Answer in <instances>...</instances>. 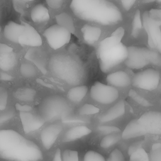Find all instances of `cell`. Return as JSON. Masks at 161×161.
I'll return each mask as SVG.
<instances>
[{
	"instance_id": "6da1fadb",
	"label": "cell",
	"mask_w": 161,
	"mask_h": 161,
	"mask_svg": "<svg viewBox=\"0 0 161 161\" xmlns=\"http://www.w3.org/2000/svg\"><path fill=\"white\" fill-rule=\"evenodd\" d=\"M70 8L79 18L104 26L113 25L123 20L119 8L104 0H74Z\"/></svg>"
},
{
	"instance_id": "7a4b0ae2",
	"label": "cell",
	"mask_w": 161,
	"mask_h": 161,
	"mask_svg": "<svg viewBox=\"0 0 161 161\" xmlns=\"http://www.w3.org/2000/svg\"><path fill=\"white\" fill-rule=\"evenodd\" d=\"M0 156L11 161H40L43 154L32 141L13 130L0 131Z\"/></svg>"
},
{
	"instance_id": "3957f363",
	"label": "cell",
	"mask_w": 161,
	"mask_h": 161,
	"mask_svg": "<svg viewBox=\"0 0 161 161\" xmlns=\"http://www.w3.org/2000/svg\"><path fill=\"white\" fill-rule=\"evenodd\" d=\"M48 65L53 74L70 85H79L84 81V68L72 55L65 53L54 54L51 57Z\"/></svg>"
},
{
	"instance_id": "277c9868",
	"label": "cell",
	"mask_w": 161,
	"mask_h": 161,
	"mask_svg": "<svg viewBox=\"0 0 161 161\" xmlns=\"http://www.w3.org/2000/svg\"><path fill=\"white\" fill-rule=\"evenodd\" d=\"M40 117L45 121L68 119L72 108L63 97L58 95L48 96L45 97L39 105Z\"/></svg>"
},
{
	"instance_id": "5b68a950",
	"label": "cell",
	"mask_w": 161,
	"mask_h": 161,
	"mask_svg": "<svg viewBox=\"0 0 161 161\" xmlns=\"http://www.w3.org/2000/svg\"><path fill=\"white\" fill-rule=\"evenodd\" d=\"M128 55L125 65L132 69H140L148 64L161 66V53L158 51L145 47L130 46L128 47Z\"/></svg>"
},
{
	"instance_id": "8992f818",
	"label": "cell",
	"mask_w": 161,
	"mask_h": 161,
	"mask_svg": "<svg viewBox=\"0 0 161 161\" xmlns=\"http://www.w3.org/2000/svg\"><path fill=\"white\" fill-rule=\"evenodd\" d=\"M128 55V47L122 43L110 50L97 53L101 71L108 72L121 62H125Z\"/></svg>"
},
{
	"instance_id": "52a82bcc",
	"label": "cell",
	"mask_w": 161,
	"mask_h": 161,
	"mask_svg": "<svg viewBox=\"0 0 161 161\" xmlns=\"http://www.w3.org/2000/svg\"><path fill=\"white\" fill-rule=\"evenodd\" d=\"M49 46L54 50L58 49L69 42L71 33L65 28L58 25H53L43 32Z\"/></svg>"
},
{
	"instance_id": "ba28073f",
	"label": "cell",
	"mask_w": 161,
	"mask_h": 161,
	"mask_svg": "<svg viewBox=\"0 0 161 161\" xmlns=\"http://www.w3.org/2000/svg\"><path fill=\"white\" fill-rule=\"evenodd\" d=\"M90 94L92 99L103 104L113 103L119 96V92L114 87L99 82H96L92 86Z\"/></svg>"
},
{
	"instance_id": "9c48e42d",
	"label": "cell",
	"mask_w": 161,
	"mask_h": 161,
	"mask_svg": "<svg viewBox=\"0 0 161 161\" xmlns=\"http://www.w3.org/2000/svg\"><path fill=\"white\" fill-rule=\"evenodd\" d=\"M160 73L153 69H148L136 73L132 80L133 85L140 89L152 91L159 84Z\"/></svg>"
},
{
	"instance_id": "30bf717a",
	"label": "cell",
	"mask_w": 161,
	"mask_h": 161,
	"mask_svg": "<svg viewBox=\"0 0 161 161\" xmlns=\"http://www.w3.org/2000/svg\"><path fill=\"white\" fill-rule=\"evenodd\" d=\"M147 134L161 135V112L150 111L143 113L138 119Z\"/></svg>"
},
{
	"instance_id": "8fae6325",
	"label": "cell",
	"mask_w": 161,
	"mask_h": 161,
	"mask_svg": "<svg viewBox=\"0 0 161 161\" xmlns=\"http://www.w3.org/2000/svg\"><path fill=\"white\" fill-rule=\"evenodd\" d=\"M143 26L147 34L148 44L151 49L157 48L161 39V30L160 26L155 23L148 16V11L142 15Z\"/></svg>"
},
{
	"instance_id": "7c38bea8",
	"label": "cell",
	"mask_w": 161,
	"mask_h": 161,
	"mask_svg": "<svg viewBox=\"0 0 161 161\" xmlns=\"http://www.w3.org/2000/svg\"><path fill=\"white\" fill-rule=\"evenodd\" d=\"M25 29L18 40V43L22 46L39 47L42 45V40L37 31L29 24L23 22Z\"/></svg>"
},
{
	"instance_id": "4fadbf2b",
	"label": "cell",
	"mask_w": 161,
	"mask_h": 161,
	"mask_svg": "<svg viewBox=\"0 0 161 161\" xmlns=\"http://www.w3.org/2000/svg\"><path fill=\"white\" fill-rule=\"evenodd\" d=\"M19 118L25 133L33 132L42 127L45 120L30 112H19Z\"/></svg>"
},
{
	"instance_id": "5bb4252c",
	"label": "cell",
	"mask_w": 161,
	"mask_h": 161,
	"mask_svg": "<svg viewBox=\"0 0 161 161\" xmlns=\"http://www.w3.org/2000/svg\"><path fill=\"white\" fill-rule=\"evenodd\" d=\"M62 130L60 125L54 123L47 126L42 131L40 137L45 148L48 150L53 146Z\"/></svg>"
},
{
	"instance_id": "9a60e30c",
	"label": "cell",
	"mask_w": 161,
	"mask_h": 161,
	"mask_svg": "<svg viewBox=\"0 0 161 161\" xmlns=\"http://www.w3.org/2000/svg\"><path fill=\"white\" fill-rule=\"evenodd\" d=\"M124 34L125 30L123 28L119 27L117 28L110 36L104 38L99 43L97 48V53L107 51L118 45L119 43H121V41L124 36Z\"/></svg>"
},
{
	"instance_id": "2e32d148",
	"label": "cell",
	"mask_w": 161,
	"mask_h": 161,
	"mask_svg": "<svg viewBox=\"0 0 161 161\" xmlns=\"http://www.w3.org/2000/svg\"><path fill=\"white\" fill-rule=\"evenodd\" d=\"M125 113V104L123 100H121L104 113L99 118L101 123L112 121L121 116Z\"/></svg>"
},
{
	"instance_id": "e0dca14e",
	"label": "cell",
	"mask_w": 161,
	"mask_h": 161,
	"mask_svg": "<svg viewBox=\"0 0 161 161\" xmlns=\"http://www.w3.org/2000/svg\"><path fill=\"white\" fill-rule=\"evenodd\" d=\"M25 57L33 62L43 74L47 72V57L43 52L36 49H30L26 53Z\"/></svg>"
},
{
	"instance_id": "ac0fdd59",
	"label": "cell",
	"mask_w": 161,
	"mask_h": 161,
	"mask_svg": "<svg viewBox=\"0 0 161 161\" xmlns=\"http://www.w3.org/2000/svg\"><path fill=\"white\" fill-rule=\"evenodd\" d=\"M25 29V26L23 24L19 25L13 21H9L4 28V37L11 42L18 43L19 38Z\"/></svg>"
},
{
	"instance_id": "d6986e66",
	"label": "cell",
	"mask_w": 161,
	"mask_h": 161,
	"mask_svg": "<svg viewBox=\"0 0 161 161\" xmlns=\"http://www.w3.org/2000/svg\"><path fill=\"white\" fill-rule=\"evenodd\" d=\"M147 135L138 119H133L124 129L121 136L125 140L134 138Z\"/></svg>"
},
{
	"instance_id": "ffe728a7",
	"label": "cell",
	"mask_w": 161,
	"mask_h": 161,
	"mask_svg": "<svg viewBox=\"0 0 161 161\" xmlns=\"http://www.w3.org/2000/svg\"><path fill=\"white\" fill-rule=\"evenodd\" d=\"M106 80L109 85L114 87H126L131 84V79L124 71H116L109 74L106 77Z\"/></svg>"
},
{
	"instance_id": "44dd1931",
	"label": "cell",
	"mask_w": 161,
	"mask_h": 161,
	"mask_svg": "<svg viewBox=\"0 0 161 161\" xmlns=\"http://www.w3.org/2000/svg\"><path fill=\"white\" fill-rule=\"evenodd\" d=\"M91 130L86 126H76L70 128L65 133L63 141L65 142H73L80 139L91 133Z\"/></svg>"
},
{
	"instance_id": "7402d4cb",
	"label": "cell",
	"mask_w": 161,
	"mask_h": 161,
	"mask_svg": "<svg viewBox=\"0 0 161 161\" xmlns=\"http://www.w3.org/2000/svg\"><path fill=\"white\" fill-rule=\"evenodd\" d=\"M81 31L84 42L89 45L97 42L101 34V30L99 28L89 25H84L81 28Z\"/></svg>"
},
{
	"instance_id": "603a6c76",
	"label": "cell",
	"mask_w": 161,
	"mask_h": 161,
	"mask_svg": "<svg viewBox=\"0 0 161 161\" xmlns=\"http://www.w3.org/2000/svg\"><path fill=\"white\" fill-rule=\"evenodd\" d=\"M30 16L33 21L35 23L47 21L50 19L48 9L42 4H38L33 8Z\"/></svg>"
},
{
	"instance_id": "cb8c5ba5",
	"label": "cell",
	"mask_w": 161,
	"mask_h": 161,
	"mask_svg": "<svg viewBox=\"0 0 161 161\" xmlns=\"http://www.w3.org/2000/svg\"><path fill=\"white\" fill-rule=\"evenodd\" d=\"M88 88L86 86H78L71 88L67 92V97L74 103H79L86 95Z\"/></svg>"
},
{
	"instance_id": "d4e9b609",
	"label": "cell",
	"mask_w": 161,
	"mask_h": 161,
	"mask_svg": "<svg viewBox=\"0 0 161 161\" xmlns=\"http://www.w3.org/2000/svg\"><path fill=\"white\" fill-rule=\"evenodd\" d=\"M16 63V57L14 52L0 54V68L2 70H11Z\"/></svg>"
},
{
	"instance_id": "484cf974",
	"label": "cell",
	"mask_w": 161,
	"mask_h": 161,
	"mask_svg": "<svg viewBox=\"0 0 161 161\" xmlns=\"http://www.w3.org/2000/svg\"><path fill=\"white\" fill-rule=\"evenodd\" d=\"M57 25L67 28L71 33H75V26L72 17L66 13H60L55 16Z\"/></svg>"
},
{
	"instance_id": "4316f807",
	"label": "cell",
	"mask_w": 161,
	"mask_h": 161,
	"mask_svg": "<svg viewBox=\"0 0 161 161\" xmlns=\"http://www.w3.org/2000/svg\"><path fill=\"white\" fill-rule=\"evenodd\" d=\"M36 96V91L32 88L22 87L18 89L14 92V96L22 101H32Z\"/></svg>"
},
{
	"instance_id": "83f0119b",
	"label": "cell",
	"mask_w": 161,
	"mask_h": 161,
	"mask_svg": "<svg viewBox=\"0 0 161 161\" xmlns=\"http://www.w3.org/2000/svg\"><path fill=\"white\" fill-rule=\"evenodd\" d=\"M143 26V21L141 18V13L139 9L135 12L133 21H132V30H131V35L136 38L140 35L141 30Z\"/></svg>"
},
{
	"instance_id": "f1b7e54d",
	"label": "cell",
	"mask_w": 161,
	"mask_h": 161,
	"mask_svg": "<svg viewBox=\"0 0 161 161\" xmlns=\"http://www.w3.org/2000/svg\"><path fill=\"white\" fill-rule=\"evenodd\" d=\"M122 138L119 133H114L105 136L100 142V146L105 149L109 148L116 144Z\"/></svg>"
},
{
	"instance_id": "f546056e",
	"label": "cell",
	"mask_w": 161,
	"mask_h": 161,
	"mask_svg": "<svg viewBox=\"0 0 161 161\" xmlns=\"http://www.w3.org/2000/svg\"><path fill=\"white\" fill-rule=\"evenodd\" d=\"M21 74L26 78L34 77L36 74L35 67L29 63H23L19 68Z\"/></svg>"
},
{
	"instance_id": "4dcf8cb0",
	"label": "cell",
	"mask_w": 161,
	"mask_h": 161,
	"mask_svg": "<svg viewBox=\"0 0 161 161\" xmlns=\"http://www.w3.org/2000/svg\"><path fill=\"white\" fill-rule=\"evenodd\" d=\"M129 161H150L149 155L142 147L130 155Z\"/></svg>"
},
{
	"instance_id": "1f68e13d",
	"label": "cell",
	"mask_w": 161,
	"mask_h": 161,
	"mask_svg": "<svg viewBox=\"0 0 161 161\" xmlns=\"http://www.w3.org/2000/svg\"><path fill=\"white\" fill-rule=\"evenodd\" d=\"M150 161H161V143H155L150 152Z\"/></svg>"
},
{
	"instance_id": "d6a6232c",
	"label": "cell",
	"mask_w": 161,
	"mask_h": 161,
	"mask_svg": "<svg viewBox=\"0 0 161 161\" xmlns=\"http://www.w3.org/2000/svg\"><path fill=\"white\" fill-rule=\"evenodd\" d=\"M99 112V109L92 104H85L79 109V114L80 115H91L96 114Z\"/></svg>"
},
{
	"instance_id": "836d02e7",
	"label": "cell",
	"mask_w": 161,
	"mask_h": 161,
	"mask_svg": "<svg viewBox=\"0 0 161 161\" xmlns=\"http://www.w3.org/2000/svg\"><path fill=\"white\" fill-rule=\"evenodd\" d=\"M129 96L130 97H131L135 102L138 103L142 106L147 107L150 106V103L148 101H147L145 98L140 96L139 94H138L136 91H135L133 89H131L129 91Z\"/></svg>"
},
{
	"instance_id": "e575fe53",
	"label": "cell",
	"mask_w": 161,
	"mask_h": 161,
	"mask_svg": "<svg viewBox=\"0 0 161 161\" xmlns=\"http://www.w3.org/2000/svg\"><path fill=\"white\" fill-rule=\"evenodd\" d=\"M97 131L103 134L108 135L114 133H118L120 131L119 128L114 126H108V125H101L97 127Z\"/></svg>"
},
{
	"instance_id": "d590c367",
	"label": "cell",
	"mask_w": 161,
	"mask_h": 161,
	"mask_svg": "<svg viewBox=\"0 0 161 161\" xmlns=\"http://www.w3.org/2000/svg\"><path fill=\"white\" fill-rule=\"evenodd\" d=\"M84 161H106L104 157L100 153L93 151H88L84 155Z\"/></svg>"
},
{
	"instance_id": "8d00e7d4",
	"label": "cell",
	"mask_w": 161,
	"mask_h": 161,
	"mask_svg": "<svg viewBox=\"0 0 161 161\" xmlns=\"http://www.w3.org/2000/svg\"><path fill=\"white\" fill-rule=\"evenodd\" d=\"M63 161H79L77 151L65 150L62 155Z\"/></svg>"
},
{
	"instance_id": "74e56055",
	"label": "cell",
	"mask_w": 161,
	"mask_h": 161,
	"mask_svg": "<svg viewBox=\"0 0 161 161\" xmlns=\"http://www.w3.org/2000/svg\"><path fill=\"white\" fill-rule=\"evenodd\" d=\"M149 17L158 26H161V9H152L148 11Z\"/></svg>"
},
{
	"instance_id": "f35d334b",
	"label": "cell",
	"mask_w": 161,
	"mask_h": 161,
	"mask_svg": "<svg viewBox=\"0 0 161 161\" xmlns=\"http://www.w3.org/2000/svg\"><path fill=\"white\" fill-rule=\"evenodd\" d=\"M107 161H125L124 156L122 153V152L116 148L113 150L111 153L109 154Z\"/></svg>"
},
{
	"instance_id": "ab89813d",
	"label": "cell",
	"mask_w": 161,
	"mask_h": 161,
	"mask_svg": "<svg viewBox=\"0 0 161 161\" xmlns=\"http://www.w3.org/2000/svg\"><path fill=\"white\" fill-rule=\"evenodd\" d=\"M8 103V92L3 88H0V110L5 109Z\"/></svg>"
},
{
	"instance_id": "60d3db41",
	"label": "cell",
	"mask_w": 161,
	"mask_h": 161,
	"mask_svg": "<svg viewBox=\"0 0 161 161\" xmlns=\"http://www.w3.org/2000/svg\"><path fill=\"white\" fill-rule=\"evenodd\" d=\"M31 2V1H22V0H14L13 1V6L14 9L19 12H21L22 11L24 10L26 5H27L26 4L28 3Z\"/></svg>"
},
{
	"instance_id": "b9f144b4",
	"label": "cell",
	"mask_w": 161,
	"mask_h": 161,
	"mask_svg": "<svg viewBox=\"0 0 161 161\" xmlns=\"http://www.w3.org/2000/svg\"><path fill=\"white\" fill-rule=\"evenodd\" d=\"M14 114V112L13 110H8L3 113H1L0 116V123L3 124V123L8 121L13 117Z\"/></svg>"
},
{
	"instance_id": "7bdbcfd3",
	"label": "cell",
	"mask_w": 161,
	"mask_h": 161,
	"mask_svg": "<svg viewBox=\"0 0 161 161\" xmlns=\"http://www.w3.org/2000/svg\"><path fill=\"white\" fill-rule=\"evenodd\" d=\"M142 145H143V142H142V141L136 142H135L133 144H131L128 148V153L129 155H131L134 152H135L136 150H137L140 148H142Z\"/></svg>"
},
{
	"instance_id": "ee69618b",
	"label": "cell",
	"mask_w": 161,
	"mask_h": 161,
	"mask_svg": "<svg viewBox=\"0 0 161 161\" xmlns=\"http://www.w3.org/2000/svg\"><path fill=\"white\" fill-rule=\"evenodd\" d=\"M46 2L48 6L53 9H57L61 7L64 3L62 0H47Z\"/></svg>"
},
{
	"instance_id": "f6af8a7d",
	"label": "cell",
	"mask_w": 161,
	"mask_h": 161,
	"mask_svg": "<svg viewBox=\"0 0 161 161\" xmlns=\"http://www.w3.org/2000/svg\"><path fill=\"white\" fill-rule=\"evenodd\" d=\"M15 107L19 112H30L32 109V107L31 106L27 104H20L19 103H16L15 104Z\"/></svg>"
},
{
	"instance_id": "bcb514c9",
	"label": "cell",
	"mask_w": 161,
	"mask_h": 161,
	"mask_svg": "<svg viewBox=\"0 0 161 161\" xmlns=\"http://www.w3.org/2000/svg\"><path fill=\"white\" fill-rule=\"evenodd\" d=\"M136 1L135 0H122L121 3L122 4L123 7L126 11H128L131 9L133 5L135 4Z\"/></svg>"
},
{
	"instance_id": "7dc6e473",
	"label": "cell",
	"mask_w": 161,
	"mask_h": 161,
	"mask_svg": "<svg viewBox=\"0 0 161 161\" xmlns=\"http://www.w3.org/2000/svg\"><path fill=\"white\" fill-rule=\"evenodd\" d=\"M13 52V49L11 47H9L4 43L0 44V54L11 53Z\"/></svg>"
},
{
	"instance_id": "c3c4849f",
	"label": "cell",
	"mask_w": 161,
	"mask_h": 161,
	"mask_svg": "<svg viewBox=\"0 0 161 161\" xmlns=\"http://www.w3.org/2000/svg\"><path fill=\"white\" fill-rule=\"evenodd\" d=\"M0 79L1 80H4V81H9V80H11L13 79V77L9 74H8L7 73L1 71L0 72Z\"/></svg>"
},
{
	"instance_id": "681fc988",
	"label": "cell",
	"mask_w": 161,
	"mask_h": 161,
	"mask_svg": "<svg viewBox=\"0 0 161 161\" xmlns=\"http://www.w3.org/2000/svg\"><path fill=\"white\" fill-rule=\"evenodd\" d=\"M53 161H63L61 155V152L59 148H57L56 150L53 158Z\"/></svg>"
},
{
	"instance_id": "f907efd6",
	"label": "cell",
	"mask_w": 161,
	"mask_h": 161,
	"mask_svg": "<svg viewBox=\"0 0 161 161\" xmlns=\"http://www.w3.org/2000/svg\"><path fill=\"white\" fill-rule=\"evenodd\" d=\"M157 51H158L160 53H161V39H160V41L159 44L158 45V46H157Z\"/></svg>"
},
{
	"instance_id": "816d5d0a",
	"label": "cell",
	"mask_w": 161,
	"mask_h": 161,
	"mask_svg": "<svg viewBox=\"0 0 161 161\" xmlns=\"http://www.w3.org/2000/svg\"><path fill=\"white\" fill-rule=\"evenodd\" d=\"M154 1H143V3H150V2H153Z\"/></svg>"
}]
</instances>
